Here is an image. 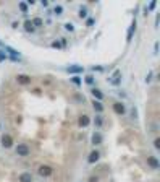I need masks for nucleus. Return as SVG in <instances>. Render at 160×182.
I'll list each match as a JSON object with an SVG mask.
<instances>
[{"label": "nucleus", "instance_id": "a211bd4d", "mask_svg": "<svg viewBox=\"0 0 160 182\" xmlns=\"http://www.w3.org/2000/svg\"><path fill=\"white\" fill-rule=\"evenodd\" d=\"M25 29H26L28 33H32V31H34V26H32L31 20H26V21H25Z\"/></svg>", "mask_w": 160, "mask_h": 182}, {"label": "nucleus", "instance_id": "4be33fe9", "mask_svg": "<svg viewBox=\"0 0 160 182\" xmlns=\"http://www.w3.org/2000/svg\"><path fill=\"white\" fill-rule=\"evenodd\" d=\"M62 11H63V7H62V5H55V8H53V13H55V15H62Z\"/></svg>", "mask_w": 160, "mask_h": 182}, {"label": "nucleus", "instance_id": "c85d7f7f", "mask_svg": "<svg viewBox=\"0 0 160 182\" xmlns=\"http://www.w3.org/2000/svg\"><path fill=\"white\" fill-rule=\"evenodd\" d=\"M52 47H55V49H60V47H62V44H60V42H52Z\"/></svg>", "mask_w": 160, "mask_h": 182}, {"label": "nucleus", "instance_id": "423d86ee", "mask_svg": "<svg viewBox=\"0 0 160 182\" xmlns=\"http://www.w3.org/2000/svg\"><path fill=\"white\" fill-rule=\"evenodd\" d=\"M147 164H149L152 169H159L160 168V163L157 161L155 156H149V158H147Z\"/></svg>", "mask_w": 160, "mask_h": 182}, {"label": "nucleus", "instance_id": "7c9ffc66", "mask_svg": "<svg viewBox=\"0 0 160 182\" xmlns=\"http://www.w3.org/2000/svg\"><path fill=\"white\" fill-rule=\"evenodd\" d=\"M94 25V20H92V18H89V20H87V26H92Z\"/></svg>", "mask_w": 160, "mask_h": 182}, {"label": "nucleus", "instance_id": "6e6552de", "mask_svg": "<svg viewBox=\"0 0 160 182\" xmlns=\"http://www.w3.org/2000/svg\"><path fill=\"white\" fill-rule=\"evenodd\" d=\"M4 49L7 50L8 54H10V57H15V59H21V57H20V52H18L16 49H13V47H10V45H7V44H5Z\"/></svg>", "mask_w": 160, "mask_h": 182}, {"label": "nucleus", "instance_id": "20e7f679", "mask_svg": "<svg viewBox=\"0 0 160 182\" xmlns=\"http://www.w3.org/2000/svg\"><path fill=\"white\" fill-rule=\"evenodd\" d=\"M110 83H112V85H115V86H118V85L121 83V72L116 70L115 73H113V77L110 78Z\"/></svg>", "mask_w": 160, "mask_h": 182}, {"label": "nucleus", "instance_id": "cd10ccee", "mask_svg": "<svg viewBox=\"0 0 160 182\" xmlns=\"http://www.w3.org/2000/svg\"><path fill=\"white\" fill-rule=\"evenodd\" d=\"M154 146H155V150H159V148H160V140H159V138L154 140Z\"/></svg>", "mask_w": 160, "mask_h": 182}, {"label": "nucleus", "instance_id": "9b49d317", "mask_svg": "<svg viewBox=\"0 0 160 182\" xmlns=\"http://www.w3.org/2000/svg\"><path fill=\"white\" fill-rule=\"evenodd\" d=\"M99 158H100L99 151H92V153L89 154V158H87V161H89L91 164H94V163H97V161H99Z\"/></svg>", "mask_w": 160, "mask_h": 182}, {"label": "nucleus", "instance_id": "aec40b11", "mask_svg": "<svg viewBox=\"0 0 160 182\" xmlns=\"http://www.w3.org/2000/svg\"><path fill=\"white\" fill-rule=\"evenodd\" d=\"M78 15H79V18H87V8L86 7H81L79 8V13H78Z\"/></svg>", "mask_w": 160, "mask_h": 182}, {"label": "nucleus", "instance_id": "f8f14e48", "mask_svg": "<svg viewBox=\"0 0 160 182\" xmlns=\"http://www.w3.org/2000/svg\"><path fill=\"white\" fill-rule=\"evenodd\" d=\"M20 182H32V174L31 172H23V174H20Z\"/></svg>", "mask_w": 160, "mask_h": 182}, {"label": "nucleus", "instance_id": "c756f323", "mask_svg": "<svg viewBox=\"0 0 160 182\" xmlns=\"http://www.w3.org/2000/svg\"><path fill=\"white\" fill-rule=\"evenodd\" d=\"M150 80H152V72H150V73L149 75H147V78H146V83H149V81Z\"/></svg>", "mask_w": 160, "mask_h": 182}, {"label": "nucleus", "instance_id": "a878e982", "mask_svg": "<svg viewBox=\"0 0 160 182\" xmlns=\"http://www.w3.org/2000/svg\"><path fill=\"white\" fill-rule=\"evenodd\" d=\"M8 59V55L4 52V50H0V62H4V60H7Z\"/></svg>", "mask_w": 160, "mask_h": 182}, {"label": "nucleus", "instance_id": "412c9836", "mask_svg": "<svg viewBox=\"0 0 160 182\" xmlns=\"http://www.w3.org/2000/svg\"><path fill=\"white\" fill-rule=\"evenodd\" d=\"M18 7H20V10L23 11V13H28V5H26L25 2H20V4H18Z\"/></svg>", "mask_w": 160, "mask_h": 182}, {"label": "nucleus", "instance_id": "39448f33", "mask_svg": "<svg viewBox=\"0 0 160 182\" xmlns=\"http://www.w3.org/2000/svg\"><path fill=\"white\" fill-rule=\"evenodd\" d=\"M113 111H115V114H118V116H123L126 112L125 104H123V102H115V104H113Z\"/></svg>", "mask_w": 160, "mask_h": 182}, {"label": "nucleus", "instance_id": "72a5a7b5", "mask_svg": "<svg viewBox=\"0 0 160 182\" xmlns=\"http://www.w3.org/2000/svg\"><path fill=\"white\" fill-rule=\"evenodd\" d=\"M0 47H5V44H4V42H2V41H0Z\"/></svg>", "mask_w": 160, "mask_h": 182}, {"label": "nucleus", "instance_id": "4468645a", "mask_svg": "<svg viewBox=\"0 0 160 182\" xmlns=\"http://www.w3.org/2000/svg\"><path fill=\"white\" fill-rule=\"evenodd\" d=\"M134 29H136V20H133L131 26H129V29H128V38H126V41H128V42L133 39V33H134Z\"/></svg>", "mask_w": 160, "mask_h": 182}, {"label": "nucleus", "instance_id": "f3484780", "mask_svg": "<svg viewBox=\"0 0 160 182\" xmlns=\"http://www.w3.org/2000/svg\"><path fill=\"white\" fill-rule=\"evenodd\" d=\"M89 122H91V120H89V117H87V116L79 117V125L81 127H87V125H89Z\"/></svg>", "mask_w": 160, "mask_h": 182}, {"label": "nucleus", "instance_id": "6ab92c4d", "mask_svg": "<svg viewBox=\"0 0 160 182\" xmlns=\"http://www.w3.org/2000/svg\"><path fill=\"white\" fill-rule=\"evenodd\" d=\"M94 124H95V127H102V124H104V120H102V116L99 114V116H95V119H94Z\"/></svg>", "mask_w": 160, "mask_h": 182}, {"label": "nucleus", "instance_id": "bb28decb", "mask_svg": "<svg viewBox=\"0 0 160 182\" xmlns=\"http://www.w3.org/2000/svg\"><path fill=\"white\" fill-rule=\"evenodd\" d=\"M155 7H157V2H155V0H154V2H150L149 8H146V11H147V10H154V8H155Z\"/></svg>", "mask_w": 160, "mask_h": 182}, {"label": "nucleus", "instance_id": "ddd939ff", "mask_svg": "<svg viewBox=\"0 0 160 182\" xmlns=\"http://www.w3.org/2000/svg\"><path fill=\"white\" fill-rule=\"evenodd\" d=\"M92 96L95 98L94 101H99V102H100L102 99H104V95H102L100 90H97V88H94V90H92Z\"/></svg>", "mask_w": 160, "mask_h": 182}, {"label": "nucleus", "instance_id": "b1692460", "mask_svg": "<svg viewBox=\"0 0 160 182\" xmlns=\"http://www.w3.org/2000/svg\"><path fill=\"white\" fill-rule=\"evenodd\" d=\"M65 29L66 31H74V25L73 23H65Z\"/></svg>", "mask_w": 160, "mask_h": 182}, {"label": "nucleus", "instance_id": "dca6fc26", "mask_svg": "<svg viewBox=\"0 0 160 182\" xmlns=\"http://www.w3.org/2000/svg\"><path fill=\"white\" fill-rule=\"evenodd\" d=\"M31 23H32V26H34V29H36V28H41V26L44 25V21H42V18H34V20H32Z\"/></svg>", "mask_w": 160, "mask_h": 182}, {"label": "nucleus", "instance_id": "5701e85b", "mask_svg": "<svg viewBox=\"0 0 160 182\" xmlns=\"http://www.w3.org/2000/svg\"><path fill=\"white\" fill-rule=\"evenodd\" d=\"M71 81H73V83H74V85H78V86H79V85H81V83H83V81H81V78H79V77H78V75H74V77H73V78H71Z\"/></svg>", "mask_w": 160, "mask_h": 182}, {"label": "nucleus", "instance_id": "7ed1b4c3", "mask_svg": "<svg viewBox=\"0 0 160 182\" xmlns=\"http://www.w3.org/2000/svg\"><path fill=\"white\" fill-rule=\"evenodd\" d=\"M52 172H53V169L50 168V166H41V168H39V174H41L42 177H49Z\"/></svg>", "mask_w": 160, "mask_h": 182}, {"label": "nucleus", "instance_id": "9d476101", "mask_svg": "<svg viewBox=\"0 0 160 182\" xmlns=\"http://www.w3.org/2000/svg\"><path fill=\"white\" fill-rule=\"evenodd\" d=\"M91 141H92V145H100L102 143V135L99 132H94L92 136H91Z\"/></svg>", "mask_w": 160, "mask_h": 182}, {"label": "nucleus", "instance_id": "0eeeda50", "mask_svg": "<svg viewBox=\"0 0 160 182\" xmlns=\"http://www.w3.org/2000/svg\"><path fill=\"white\" fill-rule=\"evenodd\" d=\"M66 72H68V73H83L84 68L81 65H70L66 68Z\"/></svg>", "mask_w": 160, "mask_h": 182}, {"label": "nucleus", "instance_id": "2f4dec72", "mask_svg": "<svg viewBox=\"0 0 160 182\" xmlns=\"http://www.w3.org/2000/svg\"><path fill=\"white\" fill-rule=\"evenodd\" d=\"M131 116H133V117H136V116H138V112H136V109H134V107L131 109Z\"/></svg>", "mask_w": 160, "mask_h": 182}, {"label": "nucleus", "instance_id": "1a4fd4ad", "mask_svg": "<svg viewBox=\"0 0 160 182\" xmlns=\"http://www.w3.org/2000/svg\"><path fill=\"white\" fill-rule=\"evenodd\" d=\"M16 81L20 85H29V83H31V77H28V75H18Z\"/></svg>", "mask_w": 160, "mask_h": 182}, {"label": "nucleus", "instance_id": "f03ea898", "mask_svg": "<svg viewBox=\"0 0 160 182\" xmlns=\"http://www.w3.org/2000/svg\"><path fill=\"white\" fill-rule=\"evenodd\" d=\"M11 145H13V138H11V135H10V133H5V135L2 136V146L10 148Z\"/></svg>", "mask_w": 160, "mask_h": 182}, {"label": "nucleus", "instance_id": "393cba45", "mask_svg": "<svg viewBox=\"0 0 160 182\" xmlns=\"http://www.w3.org/2000/svg\"><path fill=\"white\" fill-rule=\"evenodd\" d=\"M86 83L92 85V83H94V77H92V75H87V77H86Z\"/></svg>", "mask_w": 160, "mask_h": 182}, {"label": "nucleus", "instance_id": "f257e3e1", "mask_svg": "<svg viewBox=\"0 0 160 182\" xmlns=\"http://www.w3.org/2000/svg\"><path fill=\"white\" fill-rule=\"evenodd\" d=\"M15 151H16L18 156H28V154H29V146H28V145H25V143H20Z\"/></svg>", "mask_w": 160, "mask_h": 182}, {"label": "nucleus", "instance_id": "2eb2a0df", "mask_svg": "<svg viewBox=\"0 0 160 182\" xmlns=\"http://www.w3.org/2000/svg\"><path fill=\"white\" fill-rule=\"evenodd\" d=\"M92 107H94V111L99 112V114L104 111V106H102V102H99V101H94V102H92Z\"/></svg>", "mask_w": 160, "mask_h": 182}, {"label": "nucleus", "instance_id": "473e14b6", "mask_svg": "<svg viewBox=\"0 0 160 182\" xmlns=\"http://www.w3.org/2000/svg\"><path fill=\"white\" fill-rule=\"evenodd\" d=\"M89 182H97V177H91V181Z\"/></svg>", "mask_w": 160, "mask_h": 182}]
</instances>
